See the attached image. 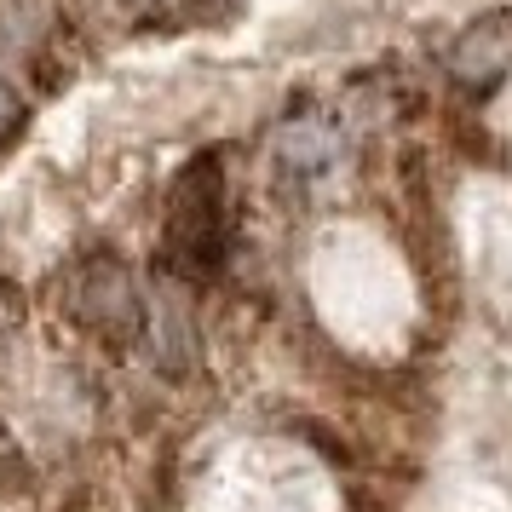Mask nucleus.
I'll list each match as a JSON object with an SVG mask.
<instances>
[{
  "instance_id": "obj_7",
  "label": "nucleus",
  "mask_w": 512,
  "mask_h": 512,
  "mask_svg": "<svg viewBox=\"0 0 512 512\" xmlns=\"http://www.w3.org/2000/svg\"><path fill=\"white\" fill-rule=\"evenodd\" d=\"M0 317H18V300H12V288L0 282Z\"/></svg>"
},
{
  "instance_id": "obj_3",
  "label": "nucleus",
  "mask_w": 512,
  "mask_h": 512,
  "mask_svg": "<svg viewBox=\"0 0 512 512\" xmlns=\"http://www.w3.org/2000/svg\"><path fill=\"white\" fill-rule=\"evenodd\" d=\"M443 70L461 93H489L512 75V12H484L478 24H466L449 52H443Z\"/></svg>"
},
{
  "instance_id": "obj_4",
  "label": "nucleus",
  "mask_w": 512,
  "mask_h": 512,
  "mask_svg": "<svg viewBox=\"0 0 512 512\" xmlns=\"http://www.w3.org/2000/svg\"><path fill=\"white\" fill-rule=\"evenodd\" d=\"M340 127L323 116V110H300V116L282 121L277 133V167L282 173H294V179H317L328 167L340 162Z\"/></svg>"
},
{
  "instance_id": "obj_2",
  "label": "nucleus",
  "mask_w": 512,
  "mask_h": 512,
  "mask_svg": "<svg viewBox=\"0 0 512 512\" xmlns=\"http://www.w3.org/2000/svg\"><path fill=\"white\" fill-rule=\"evenodd\" d=\"M70 311L104 340H133V334H144L150 300H144L139 277L116 254H93L70 282Z\"/></svg>"
},
{
  "instance_id": "obj_6",
  "label": "nucleus",
  "mask_w": 512,
  "mask_h": 512,
  "mask_svg": "<svg viewBox=\"0 0 512 512\" xmlns=\"http://www.w3.org/2000/svg\"><path fill=\"white\" fill-rule=\"evenodd\" d=\"M24 127H29V104L18 98V87H12V81H0V150L18 139Z\"/></svg>"
},
{
  "instance_id": "obj_5",
  "label": "nucleus",
  "mask_w": 512,
  "mask_h": 512,
  "mask_svg": "<svg viewBox=\"0 0 512 512\" xmlns=\"http://www.w3.org/2000/svg\"><path fill=\"white\" fill-rule=\"evenodd\" d=\"M18 489H29V461L18 449V438L0 426V495H18Z\"/></svg>"
},
{
  "instance_id": "obj_1",
  "label": "nucleus",
  "mask_w": 512,
  "mask_h": 512,
  "mask_svg": "<svg viewBox=\"0 0 512 512\" xmlns=\"http://www.w3.org/2000/svg\"><path fill=\"white\" fill-rule=\"evenodd\" d=\"M231 254V179L219 150H196L167 190V265L202 282Z\"/></svg>"
}]
</instances>
